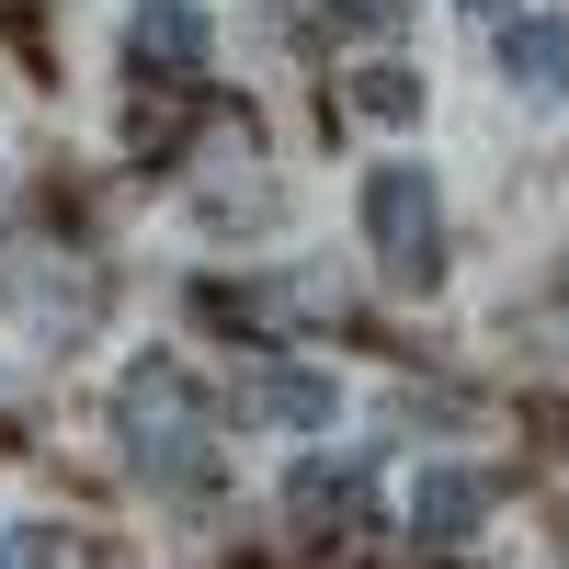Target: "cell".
Masks as SVG:
<instances>
[{"label":"cell","mask_w":569,"mask_h":569,"mask_svg":"<svg viewBox=\"0 0 569 569\" xmlns=\"http://www.w3.org/2000/svg\"><path fill=\"white\" fill-rule=\"evenodd\" d=\"M251 410L284 421V433H330L342 388H330V376H308V365H262V376H251Z\"/></svg>","instance_id":"5"},{"label":"cell","mask_w":569,"mask_h":569,"mask_svg":"<svg viewBox=\"0 0 569 569\" xmlns=\"http://www.w3.org/2000/svg\"><path fill=\"white\" fill-rule=\"evenodd\" d=\"M126 456H137V479H160V490H206L217 479V410L206 388L182 365H137L126 376Z\"/></svg>","instance_id":"1"},{"label":"cell","mask_w":569,"mask_h":569,"mask_svg":"<svg viewBox=\"0 0 569 569\" xmlns=\"http://www.w3.org/2000/svg\"><path fill=\"white\" fill-rule=\"evenodd\" d=\"M353 103H365V114H388V126L421 114V69H365V80H353Z\"/></svg>","instance_id":"9"},{"label":"cell","mask_w":569,"mask_h":569,"mask_svg":"<svg viewBox=\"0 0 569 569\" xmlns=\"http://www.w3.org/2000/svg\"><path fill=\"white\" fill-rule=\"evenodd\" d=\"M365 240L388 262V284H410V297L445 273V206H433V171L421 160H376L365 171Z\"/></svg>","instance_id":"2"},{"label":"cell","mask_w":569,"mask_h":569,"mask_svg":"<svg viewBox=\"0 0 569 569\" xmlns=\"http://www.w3.org/2000/svg\"><path fill=\"white\" fill-rule=\"evenodd\" d=\"M501 69L525 91H569V23H501Z\"/></svg>","instance_id":"7"},{"label":"cell","mask_w":569,"mask_h":569,"mask_svg":"<svg viewBox=\"0 0 569 569\" xmlns=\"http://www.w3.org/2000/svg\"><path fill=\"white\" fill-rule=\"evenodd\" d=\"M0 569H58V536H46V525H12V536H0Z\"/></svg>","instance_id":"10"},{"label":"cell","mask_w":569,"mask_h":569,"mask_svg":"<svg viewBox=\"0 0 569 569\" xmlns=\"http://www.w3.org/2000/svg\"><path fill=\"white\" fill-rule=\"evenodd\" d=\"M467 12H512V0H467Z\"/></svg>","instance_id":"12"},{"label":"cell","mask_w":569,"mask_h":569,"mask_svg":"<svg viewBox=\"0 0 569 569\" xmlns=\"http://www.w3.org/2000/svg\"><path fill=\"white\" fill-rule=\"evenodd\" d=\"M330 23H399V0H319Z\"/></svg>","instance_id":"11"},{"label":"cell","mask_w":569,"mask_h":569,"mask_svg":"<svg viewBox=\"0 0 569 569\" xmlns=\"http://www.w3.org/2000/svg\"><path fill=\"white\" fill-rule=\"evenodd\" d=\"M126 58L149 69V80H194V69H206V12H194V0H137Z\"/></svg>","instance_id":"3"},{"label":"cell","mask_w":569,"mask_h":569,"mask_svg":"<svg viewBox=\"0 0 569 569\" xmlns=\"http://www.w3.org/2000/svg\"><path fill=\"white\" fill-rule=\"evenodd\" d=\"M284 512H297L308 536H342V525H365V467H297V479H284Z\"/></svg>","instance_id":"4"},{"label":"cell","mask_w":569,"mask_h":569,"mask_svg":"<svg viewBox=\"0 0 569 569\" xmlns=\"http://www.w3.org/2000/svg\"><path fill=\"white\" fill-rule=\"evenodd\" d=\"M206 308H217V319H297L308 297H297V284H217Z\"/></svg>","instance_id":"8"},{"label":"cell","mask_w":569,"mask_h":569,"mask_svg":"<svg viewBox=\"0 0 569 569\" xmlns=\"http://www.w3.org/2000/svg\"><path fill=\"white\" fill-rule=\"evenodd\" d=\"M479 512H490V490L467 479V467H433V479H410V525H421V536H467Z\"/></svg>","instance_id":"6"}]
</instances>
